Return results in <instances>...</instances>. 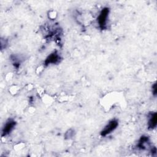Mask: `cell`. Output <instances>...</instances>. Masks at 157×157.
<instances>
[{
  "label": "cell",
  "instance_id": "obj_6",
  "mask_svg": "<svg viewBox=\"0 0 157 157\" xmlns=\"http://www.w3.org/2000/svg\"><path fill=\"white\" fill-rule=\"evenodd\" d=\"M148 142V138L147 136H142L141 137V138L140 139L137 147L141 149H144L145 148V145L146 144H147Z\"/></svg>",
  "mask_w": 157,
  "mask_h": 157
},
{
  "label": "cell",
  "instance_id": "obj_2",
  "mask_svg": "<svg viewBox=\"0 0 157 157\" xmlns=\"http://www.w3.org/2000/svg\"><path fill=\"white\" fill-rule=\"evenodd\" d=\"M118 125V120L114 118L109 121V122L105 126L104 129L101 132V135L102 136H105L109 134H110L112 131H113Z\"/></svg>",
  "mask_w": 157,
  "mask_h": 157
},
{
  "label": "cell",
  "instance_id": "obj_5",
  "mask_svg": "<svg viewBox=\"0 0 157 157\" xmlns=\"http://www.w3.org/2000/svg\"><path fill=\"white\" fill-rule=\"evenodd\" d=\"M157 122V116L156 112L151 113L149 116L148 122V127L150 129H153L156 128Z\"/></svg>",
  "mask_w": 157,
  "mask_h": 157
},
{
  "label": "cell",
  "instance_id": "obj_4",
  "mask_svg": "<svg viewBox=\"0 0 157 157\" xmlns=\"http://www.w3.org/2000/svg\"><path fill=\"white\" fill-rule=\"evenodd\" d=\"M60 60V56L56 51L53 52L50 55H49L44 61L45 65L47 66L51 64H56Z\"/></svg>",
  "mask_w": 157,
  "mask_h": 157
},
{
  "label": "cell",
  "instance_id": "obj_7",
  "mask_svg": "<svg viewBox=\"0 0 157 157\" xmlns=\"http://www.w3.org/2000/svg\"><path fill=\"white\" fill-rule=\"evenodd\" d=\"M152 92L154 96L156 95V84L154 83L153 85L152 86Z\"/></svg>",
  "mask_w": 157,
  "mask_h": 157
},
{
  "label": "cell",
  "instance_id": "obj_3",
  "mask_svg": "<svg viewBox=\"0 0 157 157\" xmlns=\"http://www.w3.org/2000/svg\"><path fill=\"white\" fill-rule=\"evenodd\" d=\"M16 124L15 121L13 119H9L4 124L2 129V137L8 135L13 129Z\"/></svg>",
  "mask_w": 157,
  "mask_h": 157
},
{
  "label": "cell",
  "instance_id": "obj_1",
  "mask_svg": "<svg viewBox=\"0 0 157 157\" xmlns=\"http://www.w3.org/2000/svg\"><path fill=\"white\" fill-rule=\"evenodd\" d=\"M109 14V9L108 7L103 8L98 17V24L101 29L106 28L107 19Z\"/></svg>",
  "mask_w": 157,
  "mask_h": 157
}]
</instances>
